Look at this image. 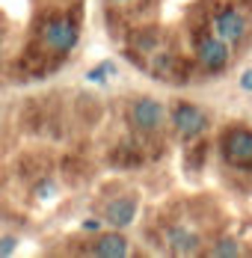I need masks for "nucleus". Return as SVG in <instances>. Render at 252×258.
<instances>
[{
    "mask_svg": "<svg viewBox=\"0 0 252 258\" xmlns=\"http://www.w3.org/2000/svg\"><path fill=\"white\" fill-rule=\"evenodd\" d=\"M110 75H116V66H113V62H101V66H95V69L86 72V80H89V83H107Z\"/></svg>",
    "mask_w": 252,
    "mask_h": 258,
    "instance_id": "obj_10",
    "label": "nucleus"
},
{
    "mask_svg": "<svg viewBox=\"0 0 252 258\" xmlns=\"http://www.w3.org/2000/svg\"><path fill=\"white\" fill-rule=\"evenodd\" d=\"M113 3H128V0H113Z\"/></svg>",
    "mask_w": 252,
    "mask_h": 258,
    "instance_id": "obj_16",
    "label": "nucleus"
},
{
    "mask_svg": "<svg viewBox=\"0 0 252 258\" xmlns=\"http://www.w3.org/2000/svg\"><path fill=\"white\" fill-rule=\"evenodd\" d=\"M128 119H131V125L137 131L154 134V131L163 128L166 110L160 107V101H154V98H137V101L131 104V110H128Z\"/></svg>",
    "mask_w": 252,
    "mask_h": 258,
    "instance_id": "obj_1",
    "label": "nucleus"
},
{
    "mask_svg": "<svg viewBox=\"0 0 252 258\" xmlns=\"http://www.w3.org/2000/svg\"><path fill=\"white\" fill-rule=\"evenodd\" d=\"M15 246H18V240H15V237H0V255H12V252H15Z\"/></svg>",
    "mask_w": 252,
    "mask_h": 258,
    "instance_id": "obj_13",
    "label": "nucleus"
},
{
    "mask_svg": "<svg viewBox=\"0 0 252 258\" xmlns=\"http://www.w3.org/2000/svg\"><path fill=\"white\" fill-rule=\"evenodd\" d=\"M98 258H125L128 255V240L122 234H104L98 237V243H95V249H92Z\"/></svg>",
    "mask_w": 252,
    "mask_h": 258,
    "instance_id": "obj_9",
    "label": "nucleus"
},
{
    "mask_svg": "<svg viewBox=\"0 0 252 258\" xmlns=\"http://www.w3.org/2000/svg\"><path fill=\"white\" fill-rule=\"evenodd\" d=\"M53 193H56V187H53L50 181H42V184L36 187V196H39V199H53Z\"/></svg>",
    "mask_w": 252,
    "mask_h": 258,
    "instance_id": "obj_12",
    "label": "nucleus"
},
{
    "mask_svg": "<svg viewBox=\"0 0 252 258\" xmlns=\"http://www.w3.org/2000/svg\"><path fill=\"white\" fill-rule=\"evenodd\" d=\"M172 125H175V131L184 140H196V137H202V134L208 131L211 119H208V113H205L202 107L184 101L172 110Z\"/></svg>",
    "mask_w": 252,
    "mask_h": 258,
    "instance_id": "obj_2",
    "label": "nucleus"
},
{
    "mask_svg": "<svg viewBox=\"0 0 252 258\" xmlns=\"http://www.w3.org/2000/svg\"><path fill=\"white\" fill-rule=\"evenodd\" d=\"M214 33H217L220 39H226V42H240L243 33H246V18H243L234 6H226V9H220L217 18H214Z\"/></svg>",
    "mask_w": 252,
    "mask_h": 258,
    "instance_id": "obj_5",
    "label": "nucleus"
},
{
    "mask_svg": "<svg viewBox=\"0 0 252 258\" xmlns=\"http://www.w3.org/2000/svg\"><path fill=\"white\" fill-rule=\"evenodd\" d=\"M240 89H246V92H252V69H246V72L240 75Z\"/></svg>",
    "mask_w": 252,
    "mask_h": 258,
    "instance_id": "obj_14",
    "label": "nucleus"
},
{
    "mask_svg": "<svg viewBox=\"0 0 252 258\" xmlns=\"http://www.w3.org/2000/svg\"><path fill=\"white\" fill-rule=\"evenodd\" d=\"M166 243H169V249L175 252V255H193V252H199V234L187 232V229H169L166 232Z\"/></svg>",
    "mask_w": 252,
    "mask_h": 258,
    "instance_id": "obj_8",
    "label": "nucleus"
},
{
    "mask_svg": "<svg viewBox=\"0 0 252 258\" xmlns=\"http://www.w3.org/2000/svg\"><path fill=\"white\" fill-rule=\"evenodd\" d=\"M137 220V202L134 199H113L104 211V223H110L113 229H128Z\"/></svg>",
    "mask_w": 252,
    "mask_h": 258,
    "instance_id": "obj_7",
    "label": "nucleus"
},
{
    "mask_svg": "<svg viewBox=\"0 0 252 258\" xmlns=\"http://www.w3.org/2000/svg\"><path fill=\"white\" fill-rule=\"evenodd\" d=\"M223 157L234 166H246L252 163V131L234 128L223 137Z\"/></svg>",
    "mask_w": 252,
    "mask_h": 258,
    "instance_id": "obj_4",
    "label": "nucleus"
},
{
    "mask_svg": "<svg viewBox=\"0 0 252 258\" xmlns=\"http://www.w3.org/2000/svg\"><path fill=\"white\" fill-rule=\"evenodd\" d=\"M214 255L217 258H234V255H240V246L234 243V240H220V246H214Z\"/></svg>",
    "mask_w": 252,
    "mask_h": 258,
    "instance_id": "obj_11",
    "label": "nucleus"
},
{
    "mask_svg": "<svg viewBox=\"0 0 252 258\" xmlns=\"http://www.w3.org/2000/svg\"><path fill=\"white\" fill-rule=\"evenodd\" d=\"M83 229H86V232H98V229H101V220H86V223H83Z\"/></svg>",
    "mask_w": 252,
    "mask_h": 258,
    "instance_id": "obj_15",
    "label": "nucleus"
},
{
    "mask_svg": "<svg viewBox=\"0 0 252 258\" xmlns=\"http://www.w3.org/2000/svg\"><path fill=\"white\" fill-rule=\"evenodd\" d=\"M199 62L208 69V72H220V69H226V62H228V42H226V39H220L217 33H214V36H208V39H202Z\"/></svg>",
    "mask_w": 252,
    "mask_h": 258,
    "instance_id": "obj_6",
    "label": "nucleus"
},
{
    "mask_svg": "<svg viewBox=\"0 0 252 258\" xmlns=\"http://www.w3.org/2000/svg\"><path fill=\"white\" fill-rule=\"evenodd\" d=\"M42 39H45V45H48L50 51L69 53V51H75V48H77L80 30H77V24H75V21H69V18H53V21L45 24Z\"/></svg>",
    "mask_w": 252,
    "mask_h": 258,
    "instance_id": "obj_3",
    "label": "nucleus"
}]
</instances>
